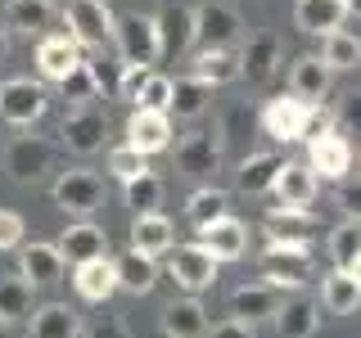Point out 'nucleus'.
<instances>
[{
	"mask_svg": "<svg viewBox=\"0 0 361 338\" xmlns=\"http://www.w3.org/2000/svg\"><path fill=\"white\" fill-rule=\"evenodd\" d=\"M149 73H154V68H127V63H122L118 99H127V104L135 108V99H140V90H145V82H149Z\"/></svg>",
	"mask_w": 361,
	"mask_h": 338,
	"instance_id": "a18cd8bd",
	"label": "nucleus"
},
{
	"mask_svg": "<svg viewBox=\"0 0 361 338\" xmlns=\"http://www.w3.org/2000/svg\"><path fill=\"white\" fill-rule=\"evenodd\" d=\"M312 108L316 104H302V99H293V95H276V99H267V108H262V131L276 144L307 140L312 135Z\"/></svg>",
	"mask_w": 361,
	"mask_h": 338,
	"instance_id": "423d86ee",
	"label": "nucleus"
},
{
	"mask_svg": "<svg viewBox=\"0 0 361 338\" xmlns=\"http://www.w3.org/2000/svg\"><path fill=\"white\" fill-rule=\"evenodd\" d=\"M23 234H27L23 217H18V212H5V208H0V253L18 248V244H23Z\"/></svg>",
	"mask_w": 361,
	"mask_h": 338,
	"instance_id": "49530a36",
	"label": "nucleus"
},
{
	"mask_svg": "<svg viewBox=\"0 0 361 338\" xmlns=\"http://www.w3.org/2000/svg\"><path fill=\"white\" fill-rule=\"evenodd\" d=\"M321 307L330 315H353L361 307V284L353 280V270H330L321 280Z\"/></svg>",
	"mask_w": 361,
	"mask_h": 338,
	"instance_id": "473e14b6",
	"label": "nucleus"
},
{
	"mask_svg": "<svg viewBox=\"0 0 361 338\" xmlns=\"http://www.w3.org/2000/svg\"><path fill=\"white\" fill-rule=\"evenodd\" d=\"M73 284H77V298L82 302H109L113 293H118V270H113L109 257H95V262L77 266Z\"/></svg>",
	"mask_w": 361,
	"mask_h": 338,
	"instance_id": "393cba45",
	"label": "nucleus"
},
{
	"mask_svg": "<svg viewBox=\"0 0 361 338\" xmlns=\"http://www.w3.org/2000/svg\"><path fill=\"white\" fill-rule=\"evenodd\" d=\"M158 41H163V54H185L195 45V9L190 5H167L158 14Z\"/></svg>",
	"mask_w": 361,
	"mask_h": 338,
	"instance_id": "bb28decb",
	"label": "nucleus"
},
{
	"mask_svg": "<svg viewBox=\"0 0 361 338\" xmlns=\"http://www.w3.org/2000/svg\"><path fill=\"white\" fill-rule=\"evenodd\" d=\"M131 248L135 253H145V257H163V253H172L176 248V230H172V221L163 217V212H145V217H135L131 221Z\"/></svg>",
	"mask_w": 361,
	"mask_h": 338,
	"instance_id": "412c9836",
	"label": "nucleus"
},
{
	"mask_svg": "<svg viewBox=\"0 0 361 338\" xmlns=\"http://www.w3.org/2000/svg\"><path fill=\"white\" fill-rule=\"evenodd\" d=\"M321 63L330 73H353V68H361V37L357 32H343V27L321 37Z\"/></svg>",
	"mask_w": 361,
	"mask_h": 338,
	"instance_id": "f704fd0d",
	"label": "nucleus"
},
{
	"mask_svg": "<svg viewBox=\"0 0 361 338\" xmlns=\"http://www.w3.org/2000/svg\"><path fill=\"white\" fill-rule=\"evenodd\" d=\"M5 59H9V32L0 27V63H5Z\"/></svg>",
	"mask_w": 361,
	"mask_h": 338,
	"instance_id": "603ef678",
	"label": "nucleus"
},
{
	"mask_svg": "<svg viewBox=\"0 0 361 338\" xmlns=\"http://www.w3.org/2000/svg\"><path fill=\"white\" fill-rule=\"evenodd\" d=\"M50 167H54V144L41 140V135H14V140L5 144V172H9V180H18V185L41 180Z\"/></svg>",
	"mask_w": 361,
	"mask_h": 338,
	"instance_id": "0eeeda50",
	"label": "nucleus"
},
{
	"mask_svg": "<svg viewBox=\"0 0 361 338\" xmlns=\"http://www.w3.org/2000/svg\"><path fill=\"white\" fill-rule=\"evenodd\" d=\"M113 45H118V59L127 68H149L158 54H163V41H158V18L149 14H118L113 18Z\"/></svg>",
	"mask_w": 361,
	"mask_h": 338,
	"instance_id": "f257e3e1",
	"label": "nucleus"
},
{
	"mask_svg": "<svg viewBox=\"0 0 361 338\" xmlns=\"http://www.w3.org/2000/svg\"><path fill=\"white\" fill-rule=\"evenodd\" d=\"M54 18H59L54 0H9V5H5V27L27 32V37H41V32H50Z\"/></svg>",
	"mask_w": 361,
	"mask_h": 338,
	"instance_id": "a878e982",
	"label": "nucleus"
},
{
	"mask_svg": "<svg viewBox=\"0 0 361 338\" xmlns=\"http://www.w3.org/2000/svg\"><path fill=\"white\" fill-rule=\"evenodd\" d=\"M343 5H348V14H357V18H361V0H343Z\"/></svg>",
	"mask_w": 361,
	"mask_h": 338,
	"instance_id": "864d4df0",
	"label": "nucleus"
},
{
	"mask_svg": "<svg viewBox=\"0 0 361 338\" xmlns=\"http://www.w3.org/2000/svg\"><path fill=\"white\" fill-rule=\"evenodd\" d=\"M167 104H172V77H163V73H149V82H145L140 99H135V108L167 113Z\"/></svg>",
	"mask_w": 361,
	"mask_h": 338,
	"instance_id": "37998d69",
	"label": "nucleus"
},
{
	"mask_svg": "<svg viewBox=\"0 0 361 338\" xmlns=\"http://www.w3.org/2000/svg\"><path fill=\"white\" fill-rule=\"evenodd\" d=\"M104 135H109V118L95 104H90V108H73L63 118V127H59L63 149H73V154H82V158L104 149Z\"/></svg>",
	"mask_w": 361,
	"mask_h": 338,
	"instance_id": "1a4fd4ad",
	"label": "nucleus"
},
{
	"mask_svg": "<svg viewBox=\"0 0 361 338\" xmlns=\"http://www.w3.org/2000/svg\"><path fill=\"white\" fill-rule=\"evenodd\" d=\"M32 338H82V320L68 302H45L32 311Z\"/></svg>",
	"mask_w": 361,
	"mask_h": 338,
	"instance_id": "7c9ffc66",
	"label": "nucleus"
},
{
	"mask_svg": "<svg viewBox=\"0 0 361 338\" xmlns=\"http://www.w3.org/2000/svg\"><path fill=\"white\" fill-rule=\"evenodd\" d=\"M267 239H293V244H312L316 239V217L307 208H276L267 217Z\"/></svg>",
	"mask_w": 361,
	"mask_h": 338,
	"instance_id": "72a5a7b5",
	"label": "nucleus"
},
{
	"mask_svg": "<svg viewBox=\"0 0 361 338\" xmlns=\"http://www.w3.org/2000/svg\"><path fill=\"white\" fill-rule=\"evenodd\" d=\"M190 68H195V82L203 86H226V82H240V50H199L195 59H190Z\"/></svg>",
	"mask_w": 361,
	"mask_h": 338,
	"instance_id": "c85d7f7f",
	"label": "nucleus"
},
{
	"mask_svg": "<svg viewBox=\"0 0 361 338\" xmlns=\"http://www.w3.org/2000/svg\"><path fill=\"white\" fill-rule=\"evenodd\" d=\"M280 68V37L276 32H257L248 37V45H240V77H248L253 86H267Z\"/></svg>",
	"mask_w": 361,
	"mask_h": 338,
	"instance_id": "4468645a",
	"label": "nucleus"
},
{
	"mask_svg": "<svg viewBox=\"0 0 361 338\" xmlns=\"http://www.w3.org/2000/svg\"><path fill=\"white\" fill-rule=\"evenodd\" d=\"M90 77H95V90L99 95H118V82H122V59H86Z\"/></svg>",
	"mask_w": 361,
	"mask_h": 338,
	"instance_id": "c03bdc74",
	"label": "nucleus"
},
{
	"mask_svg": "<svg viewBox=\"0 0 361 338\" xmlns=\"http://www.w3.org/2000/svg\"><path fill=\"white\" fill-rule=\"evenodd\" d=\"M77 63H82V50H77L68 37H45L37 45V68H41L45 82H63Z\"/></svg>",
	"mask_w": 361,
	"mask_h": 338,
	"instance_id": "c756f323",
	"label": "nucleus"
},
{
	"mask_svg": "<svg viewBox=\"0 0 361 338\" xmlns=\"http://www.w3.org/2000/svg\"><path fill=\"white\" fill-rule=\"evenodd\" d=\"M307 167L325 180H343L353 172V144L338 131H316L307 135Z\"/></svg>",
	"mask_w": 361,
	"mask_h": 338,
	"instance_id": "9d476101",
	"label": "nucleus"
},
{
	"mask_svg": "<svg viewBox=\"0 0 361 338\" xmlns=\"http://www.w3.org/2000/svg\"><path fill=\"white\" fill-rule=\"evenodd\" d=\"M280 302H285V293L267 289L262 280L257 284H240L231 293V320H244V325H257V320H276Z\"/></svg>",
	"mask_w": 361,
	"mask_h": 338,
	"instance_id": "2eb2a0df",
	"label": "nucleus"
},
{
	"mask_svg": "<svg viewBox=\"0 0 361 338\" xmlns=\"http://www.w3.org/2000/svg\"><path fill=\"white\" fill-rule=\"evenodd\" d=\"M0 338H9V325L5 320H0Z\"/></svg>",
	"mask_w": 361,
	"mask_h": 338,
	"instance_id": "6e6d98bb",
	"label": "nucleus"
},
{
	"mask_svg": "<svg viewBox=\"0 0 361 338\" xmlns=\"http://www.w3.org/2000/svg\"><path fill=\"white\" fill-rule=\"evenodd\" d=\"M262 284L276 293H302L307 284V257H289V253H262Z\"/></svg>",
	"mask_w": 361,
	"mask_h": 338,
	"instance_id": "4be33fe9",
	"label": "nucleus"
},
{
	"mask_svg": "<svg viewBox=\"0 0 361 338\" xmlns=\"http://www.w3.org/2000/svg\"><path fill=\"white\" fill-rule=\"evenodd\" d=\"M104 230H99L95 221H77V225H68V230L54 239V248H59V257L63 262H73V266H82V262H95V257H104Z\"/></svg>",
	"mask_w": 361,
	"mask_h": 338,
	"instance_id": "aec40b11",
	"label": "nucleus"
},
{
	"mask_svg": "<svg viewBox=\"0 0 361 338\" xmlns=\"http://www.w3.org/2000/svg\"><path fill=\"white\" fill-rule=\"evenodd\" d=\"M63 23H68V41L77 50H109L113 45V14L104 0H68L63 9Z\"/></svg>",
	"mask_w": 361,
	"mask_h": 338,
	"instance_id": "f03ea898",
	"label": "nucleus"
},
{
	"mask_svg": "<svg viewBox=\"0 0 361 338\" xmlns=\"http://www.w3.org/2000/svg\"><path fill=\"white\" fill-rule=\"evenodd\" d=\"M185 118V122H195L208 113V86L195 82V77H180V82H172V104H167V118Z\"/></svg>",
	"mask_w": 361,
	"mask_h": 338,
	"instance_id": "c9c22d12",
	"label": "nucleus"
},
{
	"mask_svg": "<svg viewBox=\"0 0 361 338\" xmlns=\"http://www.w3.org/2000/svg\"><path fill=\"white\" fill-rule=\"evenodd\" d=\"M113 270H118V289L135 293V298H145L154 284H158V262L145 253H135V248H127V253L113 262Z\"/></svg>",
	"mask_w": 361,
	"mask_h": 338,
	"instance_id": "2f4dec72",
	"label": "nucleus"
},
{
	"mask_svg": "<svg viewBox=\"0 0 361 338\" xmlns=\"http://www.w3.org/2000/svg\"><path fill=\"white\" fill-rule=\"evenodd\" d=\"M167 275L176 280L180 289L195 298V293H203V289H212L217 284V262H212L208 253H203L199 244H185V248H176L172 257H167Z\"/></svg>",
	"mask_w": 361,
	"mask_h": 338,
	"instance_id": "9b49d317",
	"label": "nucleus"
},
{
	"mask_svg": "<svg viewBox=\"0 0 361 338\" xmlns=\"http://www.w3.org/2000/svg\"><path fill=\"white\" fill-rule=\"evenodd\" d=\"M176 167L190 180H208L221 172V131H190L176 140Z\"/></svg>",
	"mask_w": 361,
	"mask_h": 338,
	"instance_id": "6e6552de",
	"label": "nucleus"
},
{
	"mask_svg": "<svg viewBox=\"0 0 361 338\" xmlns=\"http://www.w3.org/2000/svg\"><path fill=\"white\" fill-rule=\"evenodd\" d=\"M353 280H357V284H361V257H357V262H353Z\"/></svg>",
	"mask_w": 361,
	"mask_h": 338,
	"instance_id": "5fc2aeb1",
	"label": "nucleus"
},
{
	"mask_svg": "<svg viewBox=\"0 0 361 338\" xmlns=\"http://www.w3.org/2000/svg\"><path fill=\"white\" fill-rule=\"evenodd\" d=\"M330 113H334V122H343V127H357V131H361V90L338 95V104H334Z\"/></svg>",
	"mask_w": 361,
	"mask_h": 338,
	"instance_id": "de8ad7c7",
	"label": "nucleus"
},
{
	"mask_svg": "<svg viewBox=\"0 0 361 338\" xmlns=\"http://www.w3.org/2000/svg\"><path fill=\"white\" fill-rule=\"evenodd\" d=\"M280 167H285L280 154H248L240 163V172H235V189H240V194H267V189L276 185Z\"/></svg>",
	"mask_w": 361,
	"mask_h": 338,
	"instance_id": "cd10ccee",
	"label": "nucleus"
},
{
	"mask_svg": "<svg viewBox=\"0 0 361 338\" xmlns=\"http://www.w3.org/2000/svg\"><path fill=\"white\" fill-rule=\"evenodd\" d=\"M163 334L167 338H208V311L199 298H176L163 307Z\"/></svg>",
	"mask_w": 361,
	"mask_h": 338,
	"instance_id": "b1692460",
	"label": "nucleus"
},
{
	"mask_svg": "<svg viewBox=\"0 0 361 338\" xmlns=\"http://www.w3.org/2000/svg\"><path fill=\"white\" fill-rule=\"evenodd\" d=\"M316 185H321V176H316L307 163H285L271 189H276L280 208H307V203L316 199Z\"/></svg>",
	"mask_w": 361,
	"mask_h": 338,
	"instance_id": "5701e85b",
	"label": "nucleus"
},
{
	"mask_svg": "<svg viewBox=\"0 0 361 338\" xmlns=\"http://www.w3.org/2000/svg\"><path fill=\"white\" fill-rule=\"evenodd\" d=\"M127 149L145 154V158L172 149V118H167V113H149V108H131V118H127Z\"/></svg>",
	"mask_w": 361,
	"mask_h": 338,
	"instance_id": "ddd939ff",
	"label": "nucleus"
},
{
	"mask_svg": "<svg viewBox=\"0 0 361 338\" xmlns=\"http://www.w3.org/2000/svg\"><path fill=\"white\" fill-rule=\"evenodd\" d=\"M334 199H338V208H343L353 221H361V180H357V185H353V180H343Z\"/></svg>",
	"mask_w": 361,
	"mask_h": 338,
	"instance_id": "8fccbe9b",
	"label": "nucleus"
},
{
	"mask_svg": "<svg viewBox=\"0 0 361 338\" xmlns=\"http://www.w3.org/2000/svg\"><path fill=\"white\" fill-rule=\"evenodd\" d=\"M122 194H127V208L135 212V217H145V212H158V203H163V180H158L154 172L135 176V180L122 185Z\"/></svg>",
	"mask_w": 361,
	"mask_h": 338,
	"instance_id": "ea45409f",
	"label": "nucleus"
},
{
	"mask_svg": "<svg viewBox=\"0 0 361 338\" xmlns=\"http://www.w3.org/2000/svg\"><path fill=\"white\" fill-rule=\"evenodd\" d=\"M109 172L118 176L122 185H127V180H135V176H149V158L122 144V149H113V154H109Z\"/></svg>",
	"mask_w": 361,
	"mask_h": 338,
	"instance_id": "79ce46f5",
	"label": "nucleus"
},
{
	"mask_svg": "<svg viewBox=\"0 0 361 338\" xmlns=\"http://www.w3.org/2000/svg\"><path fill=\"white\" fill-rule=\"evenodd\" d=\"M45 104H50V95H45V86L32 82V77H9V82H0V122H9V127H32V122H41Z\"/></svg>",
	"mask_w": 361,
	"mask_h": 338,
	"instance_id": "39448f33",
	"label": "nucleus"
},
{
	"mask_svg": "<svg viewBox=\"0 0 361 338\" xmlns=\"http://www.w3.org/2000/svg\"><path fill=\"white\" fill-rule=\"evenodd\" d=\"M330 262H334V270H353V262L361 257V221H338L334 230H330Z\"/></svg>",
	"mask_w": 361,
	"mask_h": 338,
	"instance_id": "e433bc0d",
	"label": "nucleus"
},
{
	"mask_svg": "<svg viewBox=\"0 0 361 338\" xmlns=\"http://www.w3.org/2000/svg\"><path fill=\"white\" fill-rule=\"evenodd\" d=\"M54 208L73 212V217H90V212H99V203H104V180H99L90 167H68V172H59V180H54Z\"/></svg>",
	"mask_w": 361,
	"mask_h": 338,
	"instance_id": "20e7f679",
	"label": "nucleus"
},
{
	"mask_svg": "<svg viewBox=\"0 0 361 338\" xmlns=\"http://www.w3.org/2000/svg\"><path fill=\"white\" fill-rule=\"evenodd\" d=\"M208 338H253V325H244V320H221V325H208Z\"/></svg>",
	"mask_w": 361,
	"mask_h": 338,
	"instance_id": "3c124183",
	"label": "nucleus"
},
{
	"mask_svg": "<svg viewBox=\"0 0 361 338\" xmlns=\"http://www.w3.org/2000/svg\"><path fill=\"white\" fill-rule=\"evenodd\" d=\"M199 248L212 257V262H240V257L248 253V225L244 221H235L231 212L226 217H217L212 225H203L199 230Z\"/></svg>",
	"mask_w": 361,
	"mask_h": 338,
	"instance_id": "f8f14e48",
	"label": "nucleus"
},
{
	"mask_svg": "<svg viewBox=\"0 0 361 338\" xmlns=\"http://www.w3.org/2000/svg\"><path fill=\"white\" fill-rule=\"evenodd\" d=\"M32 315V284L23 275H0V320L14 325Z\"/></svg>",
	"mask_w": 361,
	"mask_h": 338,
	"instance_id": "4c0bfd02",
	"label": "nucleus"
},
{
	"mask_svg": "<svg viewBox=\"0 0 361 338\" xmlns=\"http://www.w3.org/2000/svg\"><path fill=\"white\" fill-rule=\"evenodd\" d=\"M185 217H190L195 230H203V225H212L217 217H226V189H212V185L195 189V194L185 199Z\"/></svg>",
	"mask_w": 361,
	"mask_h": 338,
	"instance_id": "58836bf2",
	"label": "nucleus"
},
{
	"mask_svg": "<svg viewBox=\"0 0 361 338\" xmlns=\"http://www.w3.org/2000/svg\"><path fill=\"white\" fill-rule=\"evenodd\" d=\"M195 45L199 50H240L244 45V27L240 14L221 0H208V5L195 9Z\"/></svg>",
	"mask_w": 361,
	"mask_h": 338,
	"instance_id": "7ed1b4c3",
	"label": "nucleus"
},
{
	"mask_svg": "<svg viewBox=\"0 0 361 338\" xmlns=\"http://www.w3.org/2000/svg\"><path fill=\"white\" fill-rule=\"evenodd\" d=\"M82 338H131V330L118 320V315H99L95 325H86V334Z\"/></svg>",
	"mask_w": 361,
	"mask_h": 338,
	"instance_id": "09e8293b",
	"label": "nucleus"
},
{
	"mask_svg": "<svg viewBox=\"0 0 361 338\" xmlns=\"http://www.w3.org/2000/svg\"><path fill=\"white\" fill-rule=\"evenodd\" d=\"M316 325H321V302L307 298V293H289L276 311V334L280 338H312Z\"/></svg>",
	"mask_w": 361,
	"mask_h": 338,
	"instance_id": "6ab92c4d",
	"label": "nucleus"
},
{
	"mask_svg": "<svg viewBox=\"0 0 361 338\" xmlns=\"http://www.w3.org/2000/svg\"><path fill=\"white\" fill-rule=\"evenodd\" d=\"M348 5L343 0H293V27L307 37H330L343 27Z\"/></svg>",
	"mask_w": 361,
	"mask_h": 338,
	"instance_id": "f3484780",
	"label": "nucleus"
},
{
	"mask_svg": "<svg viewBox=\"0 0 361 338\" xmlns=\"http://www.w3.org/2000/svg\"><path fill=\"white\" fill-rule=\"evenodd\" d=\"M330 90V68L321 63V54H298L289 63V95L302 104H321Z\"/></svg>",
	"mask_w": 361,
	"mask_h": 338,
	"instance_id": "a211bd4d",
	"label": "nucleus"
},
{
	"mask_svg": "<svg viewBox=\"0 0 361 338\" xmlns=\"http://www.w3.org/2000/svg\"><path fill=\"white\" fill-rule=\"evenodd\" d=\"M18 275L27 280L32 289H37V284H59V280H63V257H59V248L45 244V239L23 244V253H18Z\"/></svg>",
	"mask_w": 361,
	"mask_h": 338,
	"instance_id": "dca6fc26",
	"label": "nucleus"
},
{
	"mask_svg": "<svg viewBox=\"0 0 361 338\" xmlns=\"http://www.w3.org/2000/svg\"><path fill=\"white\" fill-rule=\"evenodd\" d=\"M59 90H63V99H68L73 108H90V104L99 99V90H95V77H90L86 59H82V63L73 68V73L63 77V82H59Z\"/></svg>",
	"mask_w": 361,
	"mask_h": 338,
	"instance_id": "a19ab883",
	"label": "nucleus"
}]
</instances>
